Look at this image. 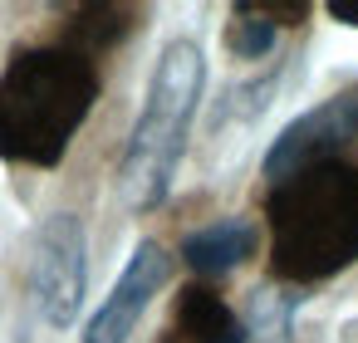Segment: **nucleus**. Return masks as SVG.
<instances>
[{
	"instance_id": "obj_1",
	"label": "nucleus",
	"mask_w": 358,
	"mask_h": 343,
	"mask_svg": "<svg viewBox=\"0 0 358 343\" xmlns=\"http://www.w3.org/2000/svg\"><path fill=\"white\" fill-rule=\"evenodd\" d=\"M99 98V69L84 50H20L0 74V157L55 167Z\"/></svg>"
},
{
	"instance_id": "obj_2",
	"label": "nucleus",
	"mask_w": 358,
	"mask_h": 343,
	"mask_svg": "<svg viewBox=\"0 0 358 343\" xmlns=\"http://www.w3.org/2000/svg\"><path fill=\"white\" fill-rule=\"evenodd\" d=\"M270 270L289 284H314L358 260V162H319L265 201Z\"/></svg>"
},
{
	"instance_id": "obj_3",
	"label": "nucleus",
	"mask_w": 358,
	"mask_h": 343,
	"mask_svg": "<svg viewBox=\"0 0 358 343\" xmlns=\"http://www.w3.org/2000/svg\"><path fill=\"white\" fill-rule=\"evenodd\" d=\"M201 84H206V59L192 40H172L162 45L152 79H148V98L143 113L133 123V138L123 147L118 162V191L133 211H152L167 201L177 162L187 152V133H192V113L201 103Z\"/></svg>"
},
{
	"instance_id": "obj_4",
	"label": "nucleus",
	"mask_w": 358,
	"mask_h": 343,
	"mask_svg": "<svg viewBox=\"0 0 358 343\" xmlns=\"http://www.w3.org/2000/svg\"><path fill=\"white\" fill-rule=\"evenodd\" d=\"M89 260H84V226L69 211H55L40 221L30 245V299L45 323L69 328L84 309Z\"/></svg>"
},
{
	"instance_id": "obj_5",
	"label": "nucleus",
	"mask_w": 358,
	"mask_h": 343,
	"mask_svg": "<svg viewBox=\"0 0 358 343\" xmlns=\"http://www.w3.org/2000/svg\"><path fill=\"white\" fill-rule=\"evenodd\" d=\"M353 143H358V84H348L343 94H329L319 108L285 123L265 152V177L270 187H280L319 162H338Z\"/></svg>"
},
{
	"instance_id": "obj_6",
	"label": "nucleus",
	"mask_w": 358,
	"mask_h": 343,
	"mask_svg": "<svg viewBox=\"0 0 358 343\" xmlns=\"http://www.w3.org/2000/svg\"><path fill=\"white\" fill-rule=\"evenodd\" d=\"M167 275H172V255H167L157 240H143V245L128 255V265H123L113 294H108V299L99 304V314L84 323V343H128L133 328L143 323L152 294L167 284Z\"/></svg>"
},
{
	"instance_id": "obj_7",
	"label": "nucleus",
	"mask_w": 358,
	"mask_h": 343,
	"mask_svg": "<svg viewBox=\"0 0 358 343\" xmlns=\"http://www.w3.org/2000/svg\"><path fill=\"white\" fill-rule=\"evenodd\" d=\"M162 343H245V323L206 284H187L172 304Z\"/></svg>"
},
{
	"instance_id": "obj_8",
	"label": "nucleus",
	"mask_w": 358,
	"mask_h": 343,
	"mask_svg": "<svg viewBox=\"0 0 358 343\" xmlns=\"http://www.w3.org/2000/svg\"><path fill=\"white\" fill-rule=\"evenodd\" d=\"M255 245H260V231L250 216H221L182 240V260L196 275H231L236 265H245L255 255Z\"/></svg>"
},
{
	"instance_id": "obj_9",
	"label": "nucleus",
	"mask_w": 358,
	"mask_h": 343,
	"mask_svg": "<svg viewBox=\"0 0 358 343\" xmlns=\"http://www.w3.org/2000/svg\"><path fill=\"white\" fill-rule=\"evenodd\" d=\"M294 304H299V294H285V289H270V284L255 289L250 309H245V343H289Z\"/></svg>"
},
{
	"instance_id": "obj_10",
	"label": "nucleus",
	"mask_w": 358,
	"mask_h": 343,
	"mask_svg": "<svg viewBox=\"0 0 358 343\" xmlns=\"http://www.w3.org/2000/svg\"><path fill=\"white\" fill-rule=\"evenodd\" d=\"M226 50L236 59H265L275 50V20L260 6L241 0V6L231 10V25H226Z\"/></svg>"
},
{
	"instance_id": "obj_11",
	"label": "nucleus",
	"mask_w": 358,
	"mask_h": 343,
	"mask_svg": "<svg viewBox=\"0 0 358 343\" xmlns=\"http://www.w3.org/2000/svg\"><path fill=\"white\" fill-rule=\"evenodd\" d=\"M329 15L343 25H358V0H329Z\"/></svg>"
}]
</instances>
